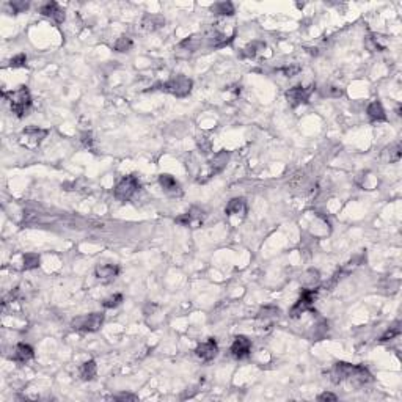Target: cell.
I'll list each match as a JSON object with an SVG mask.
<instances>
[{
  "label": "cell",
  "mask_w": 402,
  "mask_h": 402,
  "mask_svg": "<svg viewBox=\"0 0 402 402\" xmlns=\"http://www.w3.org/2000/svg\"><path fill=\"white\" fill-rule=\"evenodd\" d=\"M4 98L8 99L10 102V107H11V112L16 115V117H25L28 115L30 112V107H32V96H30V91L27 87H19L16 88L11 93H4Z\"/></svg>",
  "instance_id": "6da1fadb"
},
{
  "label": "cell",
  "mask_w": 402,
  "mask_h": 402,
  "mask_svg": "<svg viewBox=\"0 0 402 402\" xmlns=\"http://www.w3.org/2000/svg\"><path fill=\"white\" fill-rule=\"evenodd\" d=\"M192 87H193V82L189 77L179 74V76L171 77L167 82H163L160 85V90L165 91V93L176 96V98H186L192 91Z\"/></svg>",
  "instance_id": "7a4b0ae2"
},
{
  "label": "cell",
  "mask_w": 402,
  "mask_h": 402,
  "mask_svg": "<svg viewBox=\"0 0 402 402\" xmlns=\"http://www.w3.org/2000/svg\"><path fill=\"white\" fill-rule=\"evenodd\" d=\"M104 324V314L102 313H90L83 316H77L71 321V327L74 330L85 332V333H93L98 332Z\"/></svg>",
  "instance_id": "3957f363"
},
{
  "label": "cell",
  "mask_w": 402,
  "mask_h": 402,
  "mask_svg": "<svg viewBox=\"0 0 402 402\" xmlns=\"http://www.w3.org/2000/svg\"><path fill=\"white\" fill-rule=\"evenodd\" d=\"M229 160V153L226 151H220L217 153L208 163L206 167L201 170L199 173V178H198V182H206L208 179H211L212 176H215L217 173H220L225 167H226V162Z\"/></svg>",
  "instance_id": "277c9868"
},
{
  "label": "cell",
  "mask_w": 402,
  "mask_h": 402,
  "mask_svg": "<svg viewBox=\"0 0 402 402\" xmlns=\"http://www.w3.org/2000/svg\"><path fill=\"white\" fill-rule=\"evenodd\" d=\"M138 189H140V181L134 175H129L118 182L113 195L120 201H129L138 192Z\"/></svg>",
  "instance_id": "5b68a950"
},
{
  "label": "cell",
  "mask_w": 402,
  "mask_h": 402,
  "mask_svg": "<svg viewBox=\"0 0 402 402\" xmlns=\"http://www.w3.org/2000/svg\"><path fill=\"white\" fill-rule=\"evenodd\" d=\"M47 134L49 132L46 129H41V127H27L19 135V143L27 150H36L44 141Z\"/></svg>",
  "instance_id": "8992f818"
},
{
  "label": "cell",
  "mask_w": 402,
  "mask_h": 402,
  "mask_svg": "<svg viewBox=\"0 0 402 402\" xmlns=\"http://www.w3.org/2000/svg\"><path fill=\"white\" fill-rule=\"evenodd\" d=\"M318 297V289H303L300 299L296 302V305L291 308V318H299L300 314H303L308 309H311L314 305V300Z\"/></svg>",
  "instance_id": "52a82bcc"
},
{
  "label": "cell",
  "mask_w": 402,
  "mask_h": 402,
  "mask_svg": "<svg viewBox=\"0 0 402 402\" xmlns=\"http://www.w3.org/2000/svg\"><path fill=\"white\" fill-rule=\"evenodd\" d=\"M316 85H309V87H303V85H297L292 87L286 91V99L292 107H297L300 104H306L309 101V96L314 93Z\"/></svg>",
  "instance_id": "ba28073f"
},
{
  "label": "cell",
  "mask_w": 402,
  "mask_h": 402,
  "mask_svg": "<svg viewBox=\"0 0 402 402\" xmlns=\"http://www.w3.org/2000/svg\"><path fill=\"white\" fill-rule=\"evenodd\" d=\"M371 380H372V376L366 368L360 366V364H354L351 372L347 374L342 383H347V387H351V388H360V387L366 385V383H369Z\"/></svg>",
  "instance_id": "9c48e42d"
},
{
  "label": "cell",
  "mask_w": 402,
  "mask_h": 402,
  "mask_svg": "<svg viewBox=\"0 0 402 402\" xmlns=\"http://www.w3.org/2000/svg\"><path fill=\"white\" fill-rule=\"evenodd\" d=\"M176 222L182 226H190V228H198L203 225L205 222V212L201 211V209H190L189 212L186 214H182L179 217H176Z\"/></svg>",
  "instance_id": "30bf717a"
},
{
  "label": "cell",
  "mask_w": 402,
  "mask_h": 402,
  "mask_svg": "<svg viewBox=\"0 0 402 402\" xmlns=\"http://www.w3.org/2000/svg\"><path fill=\"white\" fill-rule=\"evenodd\" d=\"M251 352V341L244 336V335H239V336H236L233 344H231V354L234 358L237 360H244L250 355Z\"/></svg>",
  "instance_id": "8fae6325"
},
{
  "label": "cell",
  "mask_w": 402,
  "mask_h": 402,
  "mask_svg": "<svg viewBox=\"0 0 402 402\" xmlns=\"http://www.w3.org/2000/svg\"><path fill=\"white\" fill-rule=\"evenodd\" d=\"M195 354L198 358H201L203 361H212L217 354H218V344L214 338H209L208 341L201 342L196 349H195Z\"/></svg>",
  "instance_id": "7c38bea8"
},
{
  "label": "cell",
  "mask_w": 402,
  "mask_h": 402,
  "mask_svg": "<svg viewBox=\"0 0 402 402\" xmlns=\"http://www.w3.org/2000/svg\"><path fill=\"white\" fill-rule=\"evenodd\" d=\"M40 13L46 17H50L53 22L57 24H63L65 19H66V14H65V10L57 4V2H47L44 5L40 7Z\"/></svg>",
  "instance_id": "4fadbf2b"
},
{
  "label": "cell",
  "mask_w": 402,
  "mask_h": 402,
  "mask_svg": "<svg viewBox=\"0 0 402 402\" xmlns=\"http://www.w3.org/2000/svg\"><path fill=\"white\" fill-rule=\"evenodd\" d=\"M159 184L163 190V193L168 196H181L182 195V187L179 182L171 176V175H160L159 176Z\"/></svg>",
  "instance_id": "5bb4252c"
},
{
  "label": "cell",
  "mask_w": 402,
  "mask_h": 402,
  "mask_svg": "<svg viewBox=\"0 0 402 402\" xmlns=\"http://www.w3.org/2000/svg\"><path fill=\"white\" fill-rule=\"evenodd\" d=\"M120 273V267L115 264H101L95 269V277L101 283H110L113 281Z\"/></svg>",
  "instance_id": "9a60e30c"
},
{
  "label": "cell",
  "mask_w": 402,
  "mask_h": 402,
  "mask_svg": "<svg viewBox=\"0 0 402 402\" xmlns=\"http://www.w3.org/2000/svg\"><path fill=\"white\" fill-rule=\"evenodd\" d=\"M225 214L228 217H233V215L245 217V214H247V203H245V199L244 198H233V199H229V203L225 208Z\"/></svg>",
  "instance_id": "2e32d148"
},
{
  "label": "cell",
  "mask_w": 402,
  "mask_h": 402,
  "mask_svg": "<svg viewBox=\"0 0 402 402\" xmlns=\"http://www.w3.org/2000/svg\"><path fill=\"white\" fill-rule=\"evenodd\" d=\"M400 156H402V150H400V145L399 143H393L387 148H383L382 154H380V159L382 162L385 163H396L400 160Z\"/></svg>",
  "instance_id": "e0dca14e"
},
{
  "label": "cell",
  "mask_w": 402,
  "mask_h": 402,
  "mask_svg": "<svg viewBox=\"0 0 402 402\" xmlns=\"http://www.w3.org/2000/svg\"><path fill=\"white\" fill-rule=\"evenodd\" d=\"M11 358L14 361H17V363H27V361H30L33 358V349H32L28 344L21 342V344H17L14 347Z\"/></svg>",
  "instance_id": "ac0fdd59"
},
{
  "label": "cell",
  "mask_w": 402,
  "mask_h": 402,
  "mask_svg": "<svg viewBox=\"0 0 402 402\" xmlns=\"http://www.w3.org/2000/svg\"><path fill=\"white\" fill-rule=\"evenodd\" d=\"M163 24H165V19L160 14H146L141 19V27L146 32H156L163 27Z\"/></svg>",
  "instance_id": "d6986e66"
},
{
  "label": "cell",
  "mask_w": 402,
  "mask_h": 402,
  "mask_svg": "<svg viewBox=\"0 0 402 402\" xmlns=\"http://www.w3.org/2000/svg\"><path fill=\"white\" fill-rule=\"evenodd\" d=\"M355 182H357V184H358L361 189H364V190H374V189H377V186H379V179H377L372 173H369V171H363V173H360V175L357 176Z\"/></svg>",
  "instance_id": "ffe728a7"
},
{
  "label": "cell",
  "mask_w": 402,
  "mask_h": 402,
  "mask_svg": "<svg viewBox=\"0 0 402 402\" xmlns=\"http://www.w3.org/2000/svg\"><path fill=\"white\" fill-rule=\"evenodd\" d=\"M366 113L369 117L371 121H387V113H385V108H383L382 102L380 101H372L368 108H366Z\"/></svg>",
  "instance_id": "44dd1931"
},
{
  "label": "cell",
  "mask_w": 402,
  "mask_h": 402,
  "mask_svg": "<svg viewBox=\"0 0 402 402\" xmlns=\"http://www.w3.org/2000/svg\"><path fill=\"white\" fill-rule=\"evenodd\" d=\"M278 314H280V309L275 308V306H266L263 308L260 314H258V321L263 322V325H270L273 324L277 319H278Z\"/></svg>",
  "instance_id": "7402d4cb"
},
{
  "label": "cell",
  "mask_w": 402,
  "mask_h": 402,
  "mask_svg": "<svg viewBox=\"0 0 402 402\" xmlns=\"http://www.w3.org/2000/svg\"><path fill=\"white\" fill-rule=\"evenodd\" d=\"M319 281H321V273L316 269L306 270L303 273V277H302V284H303L305 289H316Z\"/></svg>",
  "instance_id": "603a6c76"
},
{
  "label": "cell",
  "mask_w": 402,
  "mask_h": 402,
  "mask_svg": "<svg viewBox=\"0 0 402 402\" xmlns=\"http://www.w3.org/2000/svg\"><path fill=\"white\" fill-rule=\"evenodd\" d=\"M96 372H98V366H96L95 360L85 361L83 364H80V368H79V376L82 380H93L96 377Z\"/></svg>",
  "instance_id": "cb8c5ba5"
},
{
  "label": "cell",
  "mask_w": 402,
  "mask_h": 402,
  "mask_svg": "<svg viewBox=\"0 0 402 402\" xmlns=\"http://www.w3.org/2000/svg\"><path fill=\"white\" fill-rule=\"evenodd\" d=\"M366 44L369 46V49H371V50H377V52H380V50H383V49L387 47L388 41H387L385 36L377 35V33H372V35H369V36H368V41H366Z\"/></svg>",
  "instance_id": "d4e9b609"
},
{
  "label": "cell",
  "mask_w": 402,
  "mask_h": 402,
  "mask_svg": "<svg viewBox=\"0 0 402 402\" xmlns=\"http://www.w3.org/2000/svg\"><path fill=\"white\" fill-rule=\"evenodd\" d=\"M211 10L215 13V14H220V16H231L234 13V5L231 2H218V4H214L211 7Z\"/></svg>",
  "instance_id": "484cf974"
},
{
  "label": "cell",
  "mask_w": 402,
  "mask_h": 402,
  "mask_svg": "<svg viewBox=\"0 0 402 402\" xmlns=\"http://www.w3.org/2000/svg\"><path fill=\"white\" fill-rule=\"evenodd\" d=\"M264 49H266V44H264V43H261V41H251L250 44L245 46V49H244V55L253 59V57H256L258 53H260L261 50H264Z\"/></svg>",
  "instance_id": "4316f807"
},
{
  "label": "cell",
  "mask_w": 402,
  "mask_h": 402,
  "mask_svg": "<svg viewBox=\"0 0 402 402\" xmlns=\"http://www.w3.org/2000/svg\"><path fill=\"white\" fill-rule=\"evenodd\" d=\"M40 254L38 253H27L24 254V269L25 270H32L40 267Z\"/></svg>",
  "instance_id": "83f0119b"
},
{
  "label": "cell",
  "mask_w": 402,
  "mask_h": 402,
  "mask_svg": "<svg viewBox=\"0 0 402 402\" xmlns=\"http://www.w3.org/2000/svg\"><path fill=\"white\" fill-rule=\"evenodd\" d=\"M132 46H134V43L129 36H120L113 44L115 50H118V52H127V50L132 49Z\"/></svg>",
  "instance_id": "f1b7e54d"
},
{
  "label": "cell",
  "mask_w": 402,
  "mask_h": 402,
  "mask_svg": "<svg viewBox=\"0 0 402 402\" xmlns=\"http://www.w3.org/2000/svg\"><path fill=\"white\" fill-rule=\"evenodd\" d=\"M399 325H400L399 322H396L394 325H391V327L388 328V330L385 332V335H383V336L380 338V341H390V339L399 336V333H400V327H399Z\"/></svg>",
  "instance_id": "f546056e"
},
{
  "label": "cell",
  "mask_w": 402,
  "mask_h": 402,
  "mask_svg": "<svg viewBox=\"0 0 402 402\" xmlns=\"http://www.w3.org/2000/svg\"><path fill=\"white\" fill-rule=\"evenodd\" d=\"M121 302H123V296H121V294H113V296L107 297V299L102 302V306H104V308H117Z\"/></svg>",
  "instance_id": "4dcf8cb0"
},
{
  "label": "cell",
  "mask_w": 402,
  "mask_h": 402,
  "mask_svg": "<svg viewBox=\"0 0 402 402\" xmlns=\"http://www.w3.org/2000/svg\"><path fill=\"white\" fill-rule=\"evenodd\" d=\"M10 7H11L13 13H24L28 10L30 4L25 2V0H14V2H10Z\"/></svg>",
  "instance_id": "1f68e13d"
},
{
  "label": "cell",
  "mask_w": 402,
  "mask_h": 402,
  "mask_svg": "<svg viewBox=\"0 0 402 402\" xmlns=\"http://www.w3.org/2000/svg\"><path fill=\"white\" fill-rule=\"evenodd\" d=\"M27 65V55L25 53H17L16 57H13L10 60V66L11 68H24Z\"/></svg>",
  "instance_id": "d6a6232c"
},
{
  "label": "cell",
  "mask_w": 402,
  "mask_h": 402,
  "mask_svg": "<svg viewBox=\"0 0 402 402\" xmlns=\"http://www.w3.org/2000/svg\"><path fill=\"white\" fill-rule=\"evenodd\" d=\"M286 77H294L300 72V66L299 65H289V66H284L280 69Z\"/></svg>",
  "instance_id": "836d02e7"
},
{
  "label": "cell",
  "mask_w": 402,
  "mask_h": 402,
  "mask_svg": "<svg viewBox=\"0 0 402 402\" xmlns=\"http://www.w3.org/2000/svg\"><path fill=\"white\" fill-rule=\"evenodd\" d=\"M198 148L201 150V153L208 154L211 151V140L208 137H199L198 138Z\"/></svg>",
  "instance_id": "e575fe53"
},
{
  "label": "cell",
  "mask_w": 402,
  "mask_h": 402,
  "mask_svg": "<svg viewBox=\"0 0 402 402\" xmlns=\"http://www.w3.org/2000/svg\"><path fill=\"white\" fill-rule=\"evenodd\" d=\"M342 93H344V91L341 88H338V87H325V91H324V95L330 96V98H339Z\"/></svg>",
  "instance_id": "d590c367"
},
{
  "label": "cell",
  "mask_w": 402,
  "mask_h": 402,
  "mask_svg": "<svg viewBox=\"0 0 402 402\" xmlns=\"http://www.w3.org/2000/svg\"><path fill=\"white\" fill-rule=\"evenodd\" d=\"M82 141H83V145L87 146V148H88V146H91V143H93V134H91V132H83L82 134Z\"/></svg>",
  "instance_id": "8d00e7d4"
},
{
  "label": "cell",
  "mask_w": 402,
  "mask_h": 402,
  "mask_svg": "<svg viewBox=\"0 0 402 402\" xmlns=\"http://www.w3.org/2000/svg\"><path fill=\"white\" fill-rule=\"evenodd\" d=\"M336 399L338 397L333 393H322V394L318 396V400H336Z\"/></svg>",
  "instance_id": "74e56055"
},
{
  "label": "cell",
  "mask_w": 402,
  "mask_h": 402,
  "mask_svg": "<svg viewBox=\"0 0 402 402\" xmlns=\"http://www.w3.org/2000/svg\"><path fill=\"white\" fill-rule=\"evenodd\" d=\"M113 399H118V400H127V399L137 400V396H132V394H120V396H115Z\"/></svg>",
  "instance_id": "f35d334b"
}]
</instances>
